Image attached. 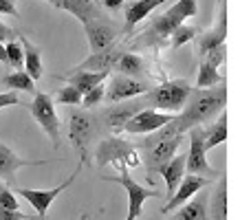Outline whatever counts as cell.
<instances>
[{
  "instance_id": "1",
  "label": "cell",
  "mask_w": 251,
  "mask_h": 220,
  "mask_svg": "<svg viewBox=\"0 0 251 220\" xmlns=\"http://www.w3.org/2000/svg\"><path fill=\"white\" fill-rule=\"evenodd\" d=\"M227 104V88L225 84L214 88H205V91H196L192 88L190 97H187L183 112L172 119V125L176 130V134H185L194 125H203L205 121H209L212 117H216V112H223Z\"/></svg>"
},
{
  "instance_id": "2",
  "label": "cell",
  "mask_w": 251,
  "mask_h": 220,
  "mask_svg": "<svg viewBox=\"0 0 251 220\" xmlns=\"http://www.w3.org/2000/svg\"><path fill=\"white\" fill-rule=\"evenodd\" d=\"M196 13H199L196 0H176L168 11H163L161 16L154 18V22L150 24L148 33H143L146 35V42H159V40L170 38V33H172L176 26L185 24V20L194 18Z\"/></svg>"
},
{
  "instance_id": "3",
  "label": "cell",
  "mask_w": 251,
  "mask_h": 220,
  "mask_svg": "<svg viewBox=\"0 0 251 220\" xmlns=\"http://www.w3.org/2000/svg\"><path fill=\"white\" fill-rule=\"evenodd\" d=\"M192 93V86L187 79H170V82L159 84L156 88L146 93V99L150 101L152 110H159V112H178L185 106L187 97Z\"/></svg>"
},
{
  "instance_id": "4",
  "label": "cell",
  "mask_w": 251,
  "mask_h": 220,
  "mask_svg": "<svg viewBox=\"0 0 251 220\" xmlns=\"http://www.w3.org/2000/svg\"><path fill=\"white\" fill-rule=\"evenodd\" d=\"M95 163H97V168H106V165L137 168L141 161H139V152L132 143L124 141L122 137H106L104 141L97 146Z\"/></svg>"
},
{
  "instance_id": "5",
  "label": "cell",
  "mask_w": 251,
  "mask_h": 220,
  "mask_svg": "<svg viewBox=\"0 0 251 220\" xmlns=\"http://www.w3.org/2000/svg\"><path fill=\"white\" fill-rule=\"evenodd\" d=\"M101 178L124 185L126 194H128V216H126V220H137L141 216L143 203H146L148 198H159L161 196V192L150 190V187H146V185L134 181V178L128 174V168H126V165H119V176H101Z\"/></svg>"
},
{
  "instance_id": "6",
  "label": "cell",
  "mask_w": 251,
  "mask_h": 220,
  "mask_svg": "<svg viewBox=\"0 0 251 220\" xmlns=\"http://www.w3.org/2000/svg\"><path fill=\"white\" fill-rule=\"evenodd\" d=\"M187 137H190V152L185 154V174H194V176H203V178L214 181V178H216V170H214L207 161L203 125L190 128L187 130Z\"/></svg>"
},
{
  "instance_id": "7",
  "label": "cell",
  "mask_w": 251,
  "mask_h": 220,
  "mask_svg": "<svg viewBox=\"0 0 251 220\" xmlns=\"http://www.w3.org/2000/svg\"><path fill=\"white\" fill-rule=\"evenodd\" d=\"M29 108H31L33 119L40 123V128L49 134L53 147H57L60 146V119H57V110H55L53 97L47 95V93H35Z\"/></svg>"
},
{
  "instance_id": "8",
  "label": "cell",
  "mask_w": 251,
  "mask_h": 220,
  "mask_svg": "<svg viewBox=\"0 0 251 220\" xmlns=\"http://www.w3.org/2000/svg\"><path fill=\"white\" fill-rule=\"evenodd\" d=\"M183 137H172L165 141H156L150 146H141L137 150L143 152V161H146V172H148V181L152 183V178L163 170V165L176 154V150L181 147Z\"/></svg>"
},
{
  "instance_id": "9",
  "label": "cell",
  "mask_w": 251,
  "mask_h": 220,
  "mask_svg": "<svg viewBox=\"0 0 251 220\" xmlns=\"http://www.w3.org/2000/svg\"><path fill=\"white\" fill-rule=\"evenodd\" d=\"M82 168H84V163H79L77 168H75V172L71 174L66 181H62L60 185L51 187V190H29V187H20V190H18V194H20L22 198H25L26 203H29L31 207L35 209V212H38V220H44V218H47L49 207H51V203H53V200H55L64 190H69L71 183H73L75 178L79 176Z\"/></svg>"
},
{
  "instance_id": "10",
  "label": "cell",
  "mask_w": 251,
  "mask_h": 220,
  "mask_svg": "<svg viewBox=\"0 0 251 220\" xmlns=\"http://www.w3.org/2000/svg\"><path fill=\"white\" fill-rule=\"evenodd\" d=\"M69 139L79 152V163L88 161V146L93 139V117L86 110H75L69 119Z\"/></svg>"
},
{
  "instance_id": "11",
  "label": "cell",
  "mask_w": 251,
  "mask_h": 220,
  "mask_svg": "<svg viewBox=\"0 0 251 220\" xmlns=\"http://www.w3.org/2000/svg\"><path fill=\"white\" fill-rule=\"evenodd\" d=\"M150 91V84L143 82V79H132V77H124V75H117V77L110 79V84L106 86V101H113V104H119V101H130L137 95H146Z\"/></svg>"
},
{
  "instance_id": "12",
  "label": "cell",
  "mask_w": 251,
  "mask_h": 220,
  "mask_svg": "<svg viewBox=\"0 0 251 220\" xmlns=\"http://www.w3.org/2000/svg\"><path fill=\"white\" fill-rule=\"evenodd\" d=\"M209 183H214V181H209V178H203V176H194V174H185V176L181 178V183H178L174 196L163 205V207H161V214L165 216V214L176 212V209L183 207V205H185L190 198H194V196L199 194L201 190H205Z\"/></svg>"
},
{
  "instance_id": "13",
  "label": "cell",
  "mask_w": 251,
  "mask_h": 220,
  "mask_svg": "<svg viewBox=\"0 0 251 220\" xmlns=\"http://www.w3.org/2000/svg\"><path fill=\"white\" fill-rule=\"evenodd\" d=\"M174 117L176 115L159 112V110H152V108H143L124 125V130L126 132H130V134H152V132H156L159 128H163L165 123H170Z\"/></svg>"
},
{
  "instance_id": "14",
  "label": "cell",
  "mask_w": 251,
  "mask_h": 220,
  "mask_svg": "<svg viewBox=\"0 0 251 220\" xmlns=\"http://www.w3.org/2000/svg\"><path fill=\"white\" fill-rule=\"evenodd\" d=\"M122 53H124L122 49L113 44V47L104 49V51L91 53L86 60H82L77 66H73L71 73H110V69H115Z\"/></svg>"
},
{
  "instance_id": "15",
  "label": "cell",
  "mask_w": 251,
  "mask_h": 220,
  "mask_svg": "<svg viewBox=\"0 0 251 220\" xmlns=\"http://www.w3.org/2000/svg\"><path fill=\"white\" fill-rule=\"evenodd\" d=\"M227 40V0H221V11H218V20L216 24L209 31H205L203 35H199V42H196V51L199 57H203L207 51L216 47H223Z\"/></svg>"
},
{
  "instance_id": "16",
  "label": "cell",
  "mask_w": 251,
  "mask_h": 220,
  "mask_svg": "<svg viewBox=\"0 0 251 220\" xmlns=\"http://www.w3.org/2000/svg\"><path fill=\"white\" fill-rule=\"evenodd\" d=\"M84 31H86L88 49H91V53L104 51V49L113 47L115 38L119 35V31L115 29L113 24H106L104 20H93V22H86V24H84Z\"/></svg>"
},
{
  "instance_id": "17",
  "label": "cell",
  "mask_w": 251,
  "mask_h": 220,
  "mask_svg": "<svg viewBox=\"0 0 251 220\" xmlns=\"http://www.w3.org/2000/svg\"><path fill=\"white\" fill-rule=\"evenodd\" d=\"M143 108H146V101H119V104H115L113 108H108L104 112L106 125H108L110 130H115V132H119V130H124V125Z\"/></svg>"
},
{
  "instance_id": "18",
  "label": "cell",
  "mask_w": 251,
  "mask_h": 220,
  "mask_svg": "<svg viewBox=\"0 0 251 220\" xmlns=\"http://www.w3.org/2000/svg\"><path fill=\"white\" fill-rule=\"evenodd\" d=\"M47 163V161H26L20 159L18 154H13V150L4 143H0V178H4L7 183L13 181V174L20 168H29V165H40Z\"/></svg>"
},
{
  "instance_id": "19",
  "label": "cell",
  "mask_w": 251,
  "mask_h": 220,
  "mask_svg": "<svg viewBox=\"0 0 251 220\" xmlns=\"http://www.w3.org/2000/svg\"><path fill=\"white\" fill-rule=\"evenodd\" d=\"M165 0H132L126 4V26L124 31L130 33L134 29V24H139L141 20H146L156 7H161Z\"/></svg>"
},
{
  "instance_id": "20",
  "label": "cell",
  "mask_w": 251,
  "mask_h": 220,
  "mask_svg": "<svg viewBox=\"0 0 251 220\" xmlns=\"http://www.w3.org/2000/svg\"><path fill=\"white\" fill-rule=\"evenodd\" d=\"M159 174L165 181V192H168L165 196H168V200H170L174 196V192H176L181 178L185 176V154H174L172 159L163 165V170H161Z\"/></svg>"
},
{
  "instance_id": "21",
  "label": "cell",
  "mask_w": 251,
  "mask_h": 220,
  "mask_svg": "<svg viewBox=\"0 0 251 220\" xmlns=\"http://www.w3.org/2000/svg\"><path fill=\"white\" fill-rule=\"evenodd\" d=\"M207 198H209V194L201 190L194 198H190L183 207L176 209L172 220H209L207 218Z\"/></svg>"
},
{
  "instance_id": "22",
  "label": "cell",
  "mask_w": 251,
  "mask_h": 220,
  "mask_svg": "<svg viewBox=\"0 0 251 220\" xmlns=\"http://www.w3.org/2000/svg\"><path fill=\"white\" fill-rule=\"evenodd\" d=\"M20 44H22V53H25V64L22 71L29 75L31 79H40L44 75V64H42V51L35 44H31L25 35H20Z\"/></svg>"
},
{
  "instance_id": "23",
  "label": "cell",
  "mask_w": 251,
  "mask_h": 220,
  "mask_svg": "<svg viewBox=\"0 0 251 220\" xmlns=\"http://www.w3.org/2000/svg\"><path fill=\"white\" fill-rule=\"evenodd\" d=\"M207 218L209 220H227V176L221 174L216 190L207 198Z\"/></svg>"
},
{
  "instance_id": "24",
  "label": "cell",
  "mask_w": 251,
  "mask_h": 220,
  "mask_svg": "<svg viewBox=\"0 0 251 220\" xmlns=\"http://www.w3.org/2000/svg\"><path fill=\"white\" fill-rule=\"evenodd\" d=\"M60 2H62V9L73 13L82 24L93 22V20H100L101 18L100 7H97L95 0H60Z\"/></svg>"
},
{
  "instance_id": "25",
  "label": "cell",
  "mask_w": 251,
  "mask_h": 220,
  "mask_svg": "<svg viewBox=\"0 0 251 220\" xmlns=\"http://www.w3.org/2000/svg\"><path fill=\"white\" fill-rule=\"evenodd\" d=\"M115 71L124 77H132L139 79L143 73H146V62H143L141 55H134V53H122V57L115 64Z\"/></svg>"
},
{
  "instance_id": "26",
  "label": "cell",
  "mask_w": 251,
  "mask_h": 220,
  "mask_svg": "<svg viewBox=\"0 0 251 220\" xmlns=\"http://www.w3.org/2000/svg\"><path fill=\"white\" fill-rule=\"evenodd\" d=\"M203 139H205V152L225 143V139H227V112L225 110L218 115L216 123H212L209 128H203Z\"/></svg>"
},
{
  "instance_id": "27",
  "label": "cell",
  "mask_w": 251,
  "mask_h": 220,
  "mask_svg": "<svg viewBox=\"0 0 251 220\" xmlns=\"http://www.w3.org/2000/svg\"><path fill=\"white\" fill-rule=\"evenodd\" d=\"M108 73H71L66 75L69 86H73L77 93H82V97L86 95L91 88H95L97 84H104Z\"/></svg>"
},
{
  "instance_id": "28",
  "label": "cell",
  "mask_w": 251,
  "mask_h": 220,
  "mask_svg": "<svg viewBox=\"0 0 251 220\" xmlns=\"http://www.w3.org/2000/svg\"><path fill=\"white\" fill-rule=\"evenodd\" d=\"M225 84V77L218 73V69H212L209 64L201 62L199 64V79H196V91H205V88H214Z\"/></svg>"
},
{
  "instance_id": "29",
  "label": "cell",
  "mask_w": 251,
  "mask_h": 220,
  "mask_svg": "<svg viewBox=\"0 0 251 220\" xmlns=\"http://www.w3.org/2000/svg\"><path fill=\"white\" fill-rule=\"evenodd\" d=\"M2 84L11 88L13 93L25 91V93H33V95H35V82L25 73V71H13V73L4 75V77H2Z\"/></svg>"
},
{
  "instance_id": "30",
  "label": "cell",
  "mask_w": 251,
  "mask_h": 220,
  "mask_svg": "<svg viewBox=\"0 0 251 220\" xmlns=\"http://www.w3.org/2000/svg\"><path fill=\"white\" fill-rule=\"evenodd\" d=\"M196 33H199V31H196V26L181 24V26H176V29L170 33V44H172V49H178V47H183V44L196 40Z\"/></svg>"
},
{
  "instance_id": "31",
  "label": "cell",
  "mask_w": 251,
  "mask_h": 220,
  "mask_svg": "<svg viewBox=\"0 0 251 220\" xmlns=\"http://www.w3.org/2000/svg\"><path fill=\"white\" fill-rule=\"evenodd\" d=\"M4 51H7V64L16 71H22V64H25V53H22V44L20 40H9L4 44Z\"/></svg>"
},
{
  "instance_id": "32",
  "label": "cell",
  "mask_w": 251,
  "mask_h": 220,
  "mask_svg": "<svg viewBox=\"0 0 251 220\" xmlns=\"http://www.w3.org/2000/svg\"><path fill=\"white\" fill-rule=\"evenodd\" d=\"M57 104H64V106H82V93H77L73 86H64L60 93L55 95Z\"/></svg>"
},
{
  "instance_id": "33",
  "label": "cell",
  "mask_w": 251,
  "mask_h": 220,
  "mask_svg": "<svg viewBox=\"0 0 251 220\" xmlns=\"http://www.w3.org/2000/svg\"><path fill=\"white\" fill-rule=\"evenodd\" d=\"M104 95H106V84H97L95 88H91V91L82 97V106L84 108H93V106L104 101Z\"/></svg>"
},
{
  "instance_id": "34",
  "label": "cell",
  "mask_w": 251,
  "mask_h": 220,
  "mask_svg": "<svg viewBox=\"0 0 251 220\" xmlns=\"http://www.w3.org/2000/svg\"><path fill=\"white\" fill-rule=\"evenodd\" d=\"M0 207L9 209V212H18V207H20L16 194H13V192L9 190L7 183H2V181H0Z\"/></svg>"
},
{
  "instance_id": "35",
  "label": "cell",
  "mask_w": 251,
  "mask_h": 220,
  "mask_svg": "<svg viewBox=\"0 0 251 220\" xmlns=\"http://www.w3.org/2000/svg\"><path fill=\"white\" fill-rule=\"evenodd\" d=\"M225 57H227V49H225V44H223V47H216V49H212V51H207L203 57H201V62L209 64L212 69H221Z\"/></svg>"
},
{
  "instance_id": "36",
  "label": "cell",
  "mask_w": 251,
  "mask_h": 220,
  "mask_svg": "<svg viewBox=\"0 0 251 220\" xmlns=\"http://www.w3.org/2000/svg\"><path fill=\"white\" fill-rule=\"evenodd\" d=\"M0 16H11V18H20L16 9V0H0Z\"/></svg>"
},
{
  "instance_id": "37",
  "label": "cell",
  "mask_w": 251,
  "mask_h": 220,
  "mask_svg": "<svg viewBox=\"0 0 251 220\" xmlns=\"http://www.w3.org/2000/svg\"><path fill=\"white\" fill-rule=\"evenodd\" d=\"M20 104V97L18 93L9 91V93H0V108H9V106H18Z\"/></svg>"
},
{
  "instance_id": "38",
  "label": "cell",
  "mask_w": 251,
  "mask_h": 220,
  "mask_svg": "<svg viewBox=\"0 0 251 220\" xmlns=\"http://www.w3.org/2000/svg\"><path fill=\"white\" fill-rule=\"evenodd\" d=\"M38 216H29V214H22V212H9V209L0 207V220H33Z\"/></svg>"
},
{
  "instance_id": "39",
  "label": "cell",
  "mask_w": 251,
  "mask_h": 220,
  "mask_svg": "<svg viewBox=\"0 0 251 220\" xmlns=\"http://www.w3.org/2000/svg\"><path fill=\"white\" fill-rule=\"evenodd\" d=\"M97 2H100L104 9H110V11H117L119 7H124V4H126V0H97Z\"/></svg>"
},
{
  "instance_id": "40",
  "label": "cell",
  "mask_w": 251,
  "mask_h": 220,
  "mask_svg": "<svg viewBox=\"0 0 251 220\" xmlns=\"http://www.w3.org/2000/svg\"><path fill=\"white\" fill-rule=\"evenodd\" d=\"M11 35H13V31L9 29L4 22H0V44H4V40H9Z\"/></svg>"
},
{
  "instance_id": "41",
  "label": "cell",
  "mask_w": 251,
  "mask_h": 220,
  "mask_svg": "<svg viewBox=\"0 0 251 220\" xmlns=\"http://www.w3.org/2000/svg\"><path fill=\"white\" fill-rule=\"evenodd\" d=\"M0 62H2V64H7V51H4V44H0Z\"/></svg>"
},
{
  "instance_id": "42",
  "label": "cell",
  "mask_w": 251,
  "mask_h": 220,
  "mask_svg": "<svg viewBox=\"0 0 251 220\" xmlns=\"http://www.w3.org/2000/svg\"><path fill=\"white\" fill-rule=\"evenodd\" d=\"M49 4H51V7H55V9H62V2L60 0H47Z\"/></svg>"
},
{
  "instance_id": "43",
  "label": "cell",
  "mask_w": 251,
  "mask_h": 220,
  "mask_svg": "<svg viewBox=\"0 0 251 220\" xmlns=\"http://www.w3.org/2000/svg\"><path fill=\"white\" fill-rule=\"evenodd\" d=\"M86 218H88V214H82V216H79L77 220H86Z\"/></svg>"
}]
</instances>
